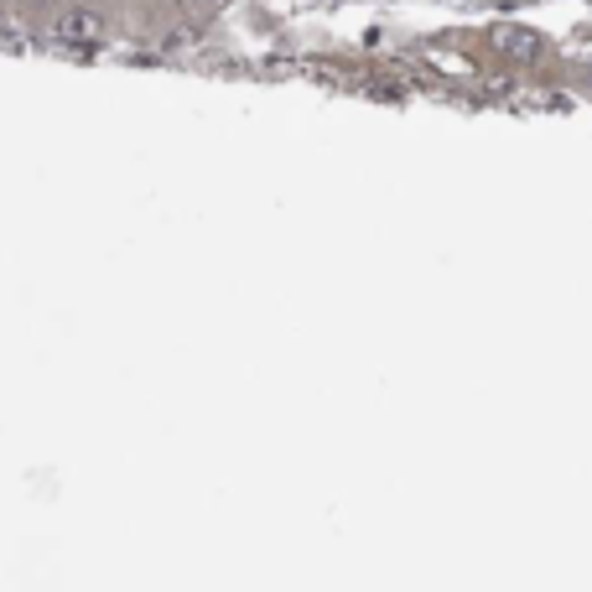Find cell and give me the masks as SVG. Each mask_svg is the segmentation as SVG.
I'll return each mask as SVG.
<instances>
[{"label": "cell", "mask_w": 592, "mask_h": 592, "mask_svg": "<svg viewBox=\"0 0 592 592\" xmlns=\"http://www.w3.org/2000/svg\"><path fill=\"white\" fill-rule=\"evenodd\" d=\"M53 42H62V47H99L104 42V16L94 5H68V11L53 16Z\"/></svg>", "instance_id": "6da1fadb"}, {"label": "cell", "mask_w": 592, "mask_h": 592, "mask_svg": "<svg viewBox=\"0 0 592 592\" xmlns=\"http://www.w3.org/2000/svg\"><path fill=\"white\" fill-rule=\"evenodd\" d=\"M493 47L514 62H535L546 53V37L535 32V26H520V21H504V26H493Z\"/></svg>", "instance_id": "7a4b0ae2"}]
</instances>
